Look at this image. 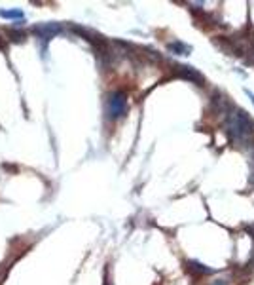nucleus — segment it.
I'll return each instance as SVG.
<instances>
[{"mask_svg": "<svg viewBox=\"0 0 254 285\" xmlns=\"http://www.w3.org/2000/svg\"><path fill=\"white\" fill-rule=\"evenodd\" d=\"M127 111V95L124 91H114L108 97V113L110 118H120Z\"/></svg>", "mask_w": 254, "mask_h": 285, "instance_id": "nucleus-2", "label": "nucleus"}, {"mask_svg": "<svg viewBox=\"0 0 254 285\" xmlns=\"http://www.w3.org/2000/svg\"><path fill=\"white\" fill-rule=\"evenodd\" d=\"M212 285H226V282H222V280H218V282H214Z\"/></svg>", "mask_w": 254, "mask_h": 285, "instance_id": "nucleus-7", "label": "nucleus"}, {"mask_svg": "<svg viewBox=\"0 0 254 285\" xmlns=\"http://www.w3.org/2000/svg\"><path fill=\"white\" fill-rule=\"evenodd\" d=\"M169 50L173 52V54H177V56H188L192 48L186 46V44H182V42H173V44H169Z\"/></svg>", "mask_w": 254, "mask_h": 285, "instance_id": "nucleus-4", "label": "nucleus"}, {"mask_svg": "<svg viewBox=\"0 0 254 285\" xmlns=\"http://www.w3.org/2000/svg\"><path fill=\"white\" fill-rule=\"evenodd\" d=\"M228 126H229V131L231 135L237 139V141H245L249 139V135H253L254 126L251 122V118L243 111H231L229 116H228Z\"/></svg>", "mask_w": 254, "mask_h": 285, "instance_id": "nucleus-1", "label": "nucleus"}, {"mask_svg": "<svg viewBox=\"0 0 254 285\" xmlns=\"http://www.w3.org/2000/svg\"><path fill=\"white\" fill-rule=\"evenodd\" d=\"M32 32H34V34H38L40 38L50 40L53 34L61 32V25H57V23H44V25H38V27L32 28Z\"/></svg>", "mask_w": 254, "mask_h": 285, "instance_id": "nucleus-3", "label": "nucleus"}, {"mask_svg": "<svg viewBox=\"0 0 254 285\" xmlns=\"http://www.w3.org/2000/svg\"><path fill=\"white\" fill-rule=\"evenodd\" d=\"M178 69V72L182 74L184 78H190V80H196V82H199L201 80V76H199V72H196L192 67H177Z\"/></svg>", "mask_w": 254, "mask_h": 285, "instance_id": "nucleus-5", "label": "nucleus"}, {"mask_svg": "<svg viewBox=\"0 0 254 285\" xmlns=\"http://www.w3.org/2000/svg\"><path fill=\"white\" fill-rule=\"evenodd\" d=\"M0 17H10V19H15V17H19V19H23V12L21 10H0Z\"/></svg>", "mask_w": 254, "mask_h": 285, "instance_id": "nucleus-6", "label": "nucleus"}, {"mask_svg": "<svg viewBox=\"0 0 254 285\" xmlns=\"http://www.w3.org/2000/svg\"><path fill=\"white\" fill-rule=\"evenodd\" d=\"M247 93H249V97H251V99H253V103H254V93H251L249 89H247Z\"/></svg>", "mask_w": 254, "mask_h": 285, "instance_id": "nucleus-8", "label": "nucleus"}]
</instances>
